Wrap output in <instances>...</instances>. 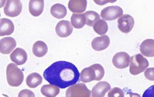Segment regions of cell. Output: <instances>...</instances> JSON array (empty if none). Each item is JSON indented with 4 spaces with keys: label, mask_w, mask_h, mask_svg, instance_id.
<instances>
[{
    "label": "cell",
    "mask_w": 154,
    "mask_h": 97,
    "mask_svg": "<svg viewBox=\"0 0 154 97\" xmlns=\"http://www.w3.org/2000/svg\"><path fill=\"white\" fill-rule=\"evenodd\" d=\"M94 2L98 5H104L107 3H114L117 0H93Z\"/></svg>",
    "instance_id": "obj_30"
},
{
    "label": "cell",
    "mask_w": 154,
    "mask_h": 97,
    "mask_svg": "<svg viewBox=\"0 0 154 97\" xmlns=\"http://www.w3.org/2000/svg\"><path fill=\"white\" fill-rule=\"evenodd\" d=\"M85 24L89 26H93L98 20L100 19V15L94 11H88L84 13Z\"/></svg>",
    "instance_id": "obj_23"
},
{
    "label": "cell",
    "mask_w": 154,
    "mask_h": 97,
    "mask_svg": "<svg viewBox=\"0 0 154 97\" xmlns=\"http://www.w3.org/2000/svg\"><path fill=\"white\" fill-rule=\"evenodd\" d=\"M110 40L107 35H102L95 38L91 42L92 48L97 51H101L106 50L109 46Z\"/></svg>",
    "instance_id": "obj_13"
},
{
    "label": "cell",
    "mask_w": 154,
    "mask_h": 97,
    "mask_svg": "<svg viewBox=\"0 0 154 97\" xmlns=\"http://www.w3.org/2000/svg\"><path fill=\"white\" fill-rule=\"evenodd\" d=\"M16 41L12 37H5L0 40V52L2 54H10L16 47Z\"/></svg>",
    "instance_id": "obj_11"
},
{
    "label": "cell",
    "mask_w": 154,
    "mask_h": 97,
    "mask_svg": "<svg viewBox=\"0 0 154 97\" xmlns=\"http://www.w3.org/2000/svg\"><path fill=\"white\" fill-rule=\"evenodd\" d=\"M14 63H10L7 67V80L8 85L13 87H17L21 85L24 80L23 72Z\"/></svg>",
    "instance_id": "obj_3"
},
{
    "label": "cell",
    "mask_w": 154,
    "mask_h": 97,
    "mask_svg": "<svg viewBox=\"0 0 154 97\" xmlns=\"http://www.w3.org/2000/svg\"><path fill=\"white\" fill-rule=\"evenodd\" d=\"M143 97H154V85L149 87L143 94Z\"/></svg>",
    "instance_id": "obj_29"
},
{
    "label": "cell",
    "mask_w": 154,
    "mask_h": 97,
    "mask_svg": "<svg viewBox=\"0 0 154 97\" xmlns=\"http://www.w3.org/2000/svg\"><path fill=\"white\" fill-rule=\"evenodd\" d=\"M87 0H69L68 8L74 13H82L87 8Z\"/></svg>",
    "instance_id": "obj_17"
},
{
    "label": "cell",
    "mask_w": 154,
    "mask_h": 97,
    "mask_svg": "<svg viewBox=\"0 0 154 97\" xmlns=\"http://www.w3.org/2000/svg\"><path fill=\"white\" fill-rule=\"evenodd\" d=\"M144 75L149 80L154 81V67L146 69L145 71Z\"/></svg>",
    "instance_id": "obj_27"
},
{
    "label": "cell",
    "mask_w": 154,
    "mask_h": 97,
    "mask_svg": "<svg viewBox=\"0 0 154 97\" xmlns=\"http://www.w3.org/2000/svg\"><path fill=\"white\" fill-rule=\"evenodd\" d=\"M59 92L60 90L59 87L51 84L43 85L41 88V93L45 97H57Z\"/></svg>",
    "instance_id": "obj_21"
},
{
    "label": "cell",
    "mask_w": 154,
    "mask_h": 97,
    "mask_svg": "<svg viewBox=\"0 0 154 97\" xmlns=\"http://www.w3.org/2000/svg\"><path fill=\"white\" fill-rule=\"evenodd\" d=\"M19 97H35V94L29 90V89H24L23 91H21L19 94Z\"/></svg>",
    "instance_id": "obj_28"
},
{
    "label": "cell",
    "mask_w": 154,
    "mask_h": 97,
    "mask_svg": "<svg viewBox=\"0 0 154 97\" xmlns=\"http://www.w3.org/2000/svg\"><path fill=\"white\" fill-rule=\"evenodd\" d=\"M51 13L55 18L58 19L64 18L67 15L66 7L60 4L53 5L51 8Z\"/></svg>",
    "instance_id": "obj_20"
},
{
    "label": "cell",
    "mask_w": 154,
    "mask_h": 97,
    "mask_svg": "<svg viewBox=\"0 0 154 97\" xmlns=\"http://www.w3.org/2000/svg\"><path fill=\"white\" fill-rule=\"evenodd\" d=\"M109 97H125L123 91L119 88H114L109 92Z\"/></svg>",
    "instance_id": "obj_26"
},
{
    "label": "cell",
    "mask_w": 154,
    "mask_h": 97,
    "mask_svg": "<svg viewBox=\"0 0 154 97\" xmlns=\"http://www.w3.org/2000/svg\"><path fill=\"white\" fill-rule=\"evenodd\" d=\"M26 84L31 88H35L39 86L43 81L42 77L37 73H32L26 78Z\"/></svg>",
    "instance_id": "obj_22"
},
{
    "label": "cell",
    "mask_w": 154,
    "mask_h": 97,
    "mask_svg": "<svg viewBox=\"0 0 154 97\" xmlns=\"http://www.w3.org/2000/svg\"><path fill=\"white\" fill-rule=\"evenodd\" d=\"M93 29L97 34L102 36L108 31V25L104 20L100 19L94 24Z\"/></svg>",
    "instance_id": "obj_24"
},
{
    "label": "cell",
    "mask_w": 154,
    "mask_h": 97,
    "mask_svg": "<svg viewBox=\"0 0 154 97\" xmlns=\"http://www.w3.org/2000/svg\"><path fill=\"white\" fill-rule=\"evenodd\" d=\"M105 71L100 64H94L84 69L80 73V80L83 83L90 82L93 80H101L104 76Z\"/></svg>",
    "instance_id": "obj_2"
},
{
    "label": "cell",
    "mask_w": 154,
    "mask_h": 97,
    "mask_svg": "<svg viewBox=\"0 0 154 97\" xmlns=\"http://www.w3.org/2000/svg\"><path fill=\"white\" fill-rule=\"evenodd\" d=\"M71 21L75 29H81L85 24L84 14H73L71 16Z\"/></svg>",
    "instance_id": "obj_25"
},
{
    "label": "cell",
    "mask_w": 154,
    "mask_h": 97,
    "mask_svg": "<svg viewBox=\"0 0 154 97\" xmlns=\"http://www.w3.org/2000/svg\"><path fill=\"white\" fill-rule=\"evenodd\" d=\"M140 51L145 57H154V39H148L143 40L140 45Z\"/></svg>",
    "instance_id": "obj_14"
},
{
    "label": "cell",
    "mask_w": 154,
    "mask_h": 97,
    "mask_svg": "<svg viewBox=\"0 0 154 97\" xmlns=\"http://www.w3.org/2000/svg\"><path fill=\"white\" fill-rule=\"evenodd\" d=\"M43 77L50 84L65 89L75 84L79 80L80 74L74 64L59 61L55 62L45 70Z\"/></svg>",
    "instance_id": "obj_1"
},
{
    "label": "cell",
    "mask_w": 154,
    "mask_h": 97,
    "mask_svg": "<svg viewBox=\"0 0 154 97\" xmlns=\"http://www.w3.org/2000/svg\"><path fill=\"white\" fill-rule=\"evenodd\" d=\"M66 97H90L91 92L87 86L82 83H79L71 86L66 91Z\"/></svg>",
    "instance_id": "obj_5"
},
{
    "label": "cell",
    "mask_w": 154,
    "mask_h": 97,
    "mask_svg": "<svg viewBox=\"0 0 154 97\" xmlns=\"http://www.w3.org/2000/svg\"><path fill=\"white\" fill-rule=\"evenodd\" d=\"M119 29L124 34H128L132 30L135 20L129 15H124L117 20Z\"/></svg>",
    "instance_id": "obj_8"
},
{
    "label": "cell",
    "mask_w": 154,
    "mask_h": 97,
    "mask_svg": "<svg viewBox=\"0 0 154 97\" xmlns=\"http://www.w3.org/2000/svg\"><path fill=\"white\" fill-rule=\"evenodd\" d=\"M100 15L103 19L110 21L122 16L123 15V11L122 8L119 6H109L103 9Z\"/></svg>",
    "instance_id": "obj_7"
},
{
    "label": "cell",
    "mask_w": 154,
    "mask_h": 97,
    "mask_svg": "<svg viewBox=\"0 0 154 97\" xmlns=\"http://www.w3.org/2000/svg\"><path fill=\"white\" fill-rule=\"evenodd\" d=\"M11 60L16 64L21 66L26 63L27 60V54L26 51L21 48H17L10 55Z\"/></svg>",
    "instance_id": "obj_15"
},
{
    "label": "cell",
    "mask_w": 154,
    "mask_h": 97,
    "mask_svg": "<svg viewBox=\"0 0 154 97\" xmlns=\"http://www.w3.org/2000/svg\"><path fill=\"white\" fill-rule=\"evenodd\" d=\"M111 89L110 85L104 81L100 82L93 88L91 97H104L106 93Z\"/></svg>",
    "instance_id": "obj_12"
},
{
    "label": "cell",
    "mask_w": 154,
    "mask_h": 97,
    "mask_svg": "<svg viewBox=\"0 0 154 97\" xmlns=\"http://www.w3.org/2000/svg\"><path fill=\"white\" fill-rule=\"evenodd\" d=\"M22 11V4L20 0H7L4 8V14L10 18L18 16Z\"/></svg>",
    "instance_id": "obj_6"
},
{
    "label": "cell",
    "mask_w": 154,
    "mask_h": 97,
    "mask_svg": "<svg viewBox=\"0 0 154 97\" xmlns=\"http://www.w3.org/2000/svg\"><path fill=\"white\" fill-rule=\"evenodd\" d=\"M130 59L131 57L128 53L125 52H119L113 56L112 63L116 68L123 69L129 66Z\"/></svg>",
    "instance_id": "obj_10"
},
{
    "label": "cell",
    "mask_w": 154,
    "mask_h": 97,
    "mask_svg": "<svg viewBox=\"0 0 154 97\" xmlns=\"http://www.w3.org/2000/svg\"><path fill=\"white\" fill-rule=\"evenodd\" d=\"M44 5V0H30L29 4V12L32 16L38 17L43 13Z\"/></svg>",
    "instance_id": "obj_16"
},
{
    "label": "cell",
    "mask_w": 154,
    "mask_h": 97,
    "mask_svg": "<svg viewBox=\"0 0 154 97\" xmlns=\"http://www.w3.org/2000/svg\"><path fill=\"white\" fill-rule=\"evenodd\" d=\"M48 48L46 43H45L43 41L41 40H38L36 41L32 48V51L33 54L37 57H43L45 56L46 53H48Z\"/></svg>",
    "instance_id": "obj_19"
},
{
    "label": "cell",
    "mask_w": 154,
    "mask_h": 97,
    "mask_svg": "<svg viewBox=\"0 0 154 97\" xmlns=\"http://www.w3.org/2000/svg\"><path fill=\"white\" fill-rule=\"evenodd\" d=\"M6 0H1V8H2L4 5V4H5V2Z\"/></svg>",
    "instance_id": "obj_31"
},
{
    "label": "cell",
    "mask_w": 154,
    "mask_h": 97,
    "mask_svg": "<svg viewBox=\"0 0 154 97\" xmlns=\"http://www.w3.org/2000/svg\"><path fill=\"white\" fill-rule=\"evenodd\" d=\"M14 31V26L11 20L2 18L0 20V36L10 35Z\"/></svg>",
    "instance_id": "obj_18"
},
{
    "label": "cell",
    "mask_w": 154,
    "mask_h": 97,
    "mask_svg": "<svg viewBox=\"0 0 154 97\" xmlns=\"http://www.w3.org/2000/svg\"><path fill=\"white\" fill-rule=\"evenodd\" d=\"M55 31L58 37L66 38L72 33L73 26L70 21L68 20H61L57 24Z\"/></svg>",
    "instance_id": "obj_9"
},
{
    "label": "cell",
    "mask_w": 154,
    "mask_h": 97,
    "mask_svg": "<svg viewBox=\"0 0 154 97\" xmlns=\"http://www.w3.org/2000/svg\"><path fill=\"white\" fill-rule=\"evenodd\" d=\"M149 66V62L140 54L133 56L130 59L129 72L132 75H137L145 71Z\"/></svg>",
    "instance_id": "obj_4"
}]
</instances>
